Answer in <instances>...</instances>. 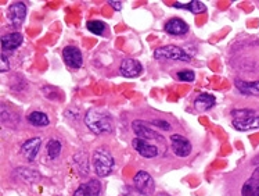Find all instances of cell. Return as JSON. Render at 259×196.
Returning a JSON list of instances; mask_svg holds the SVG:
<instances>
[{
	"instance_id": "obj_1",
	"label": "cell",
	"mask_w": 259,
	"mask_h": 196,
	"mask_svg": "<svg viewBox=\"0 0 259 196\" xmlns=\"http://www.w3.org/2000/svg\"><path fill=\"white\" fill-rule=\"evenodd\" d=\"M85 124L94 134H110L113 132V119L107 111L100 109H90L85 115Z\"/></svg>"
},
{
	"instance_id": "obj_2",
	"label": "cell",
	"mask_w": 259,
	"mask_h": 196,
	"mask_svg": "<svg viewBox=\"0 0 259 196\" xmlns=\"http://www.w3.org/2000/svg\"><path fill=\"white\" fill-rule=\"evenodd\" d=\"M93 167L98 177H107L114 169V158L103 147H98L93 153Z\"/></svg>"
},
{
	"instance_id": "obj_3",
	"label": "cell",
	"mask_w": 259,
	"mask_h": 196,
	"mask_svg": "<svg viewBox=\"0 0 259 196\" xmlns=\"http://www.w3.org/2000/svg\"><path fill=\"white\" fill-rule=\"evenodd\" d=\"M154 57L158 60H179V61H190V57L182 48L175 45H168L164 48H160L154 52Z\"/></svg>"
},
{
	"instance_id": "obj_4",
	"label": "cell",
	"mask_w": 259,
	"mask_h": 196,
	"mask_svg": "<svg viewBox=\"0 0 259 196\" xmlns=\"http://www.w3.org/2000/svg\"><path fill=\"white\" fill-rule=\"evenodd\" d=\"M133 185L137 191L143 192V193H152L156 189V182L151 178V175L147 171H139L133 178Z\"/></svg>"
},
{
	"instance_id": "obj_5",
	"label": "cell",
	"mask_w": 259,
	"mask_h": 196,
	"mask_svg": "<svg viewBox=\"0 0 259 196\" xmlns=\"http://www.w3.org/2000/svg\"><path fill=\"white\" fill-rule=\"evenodd\" d=\"M171 145H172L173 153L179 158H186L191 153V143L183 135L175 134V135L171 136Z\"/></svg>"
},
{
	"instance_id": "obj_6",
	"label": "cell",
	"mask_w": 259,
	"mask_h": 196,
	"mask_svg": "<svg viewBox=\"0 0 259 196\" xmlns=\"http://www.w3.org/2000/svg\"><path fill=\"white\" fill-rule=\"evenodd\" d=\"M63 57H64L65 64L71 67V68H79L82 63H83L81 50L75 48V46H67V48H64Z\"/></svg>"
},
{
	"instance_id": "obj_7",
	"label": "cell",
	"mask_w": 259,
	"mask_h": 196,
	"mask_svg": "<svg viewBox=\"0 0 259 196\" xmlns=\"http://www.w3.org/2000/svg\"><path fill=\"white\" fill-rule=\"evenodd\" d=\"M133 131H135V134L137 135V138H140L143 141H150V139H162V136L156 132L154 130H151L150 127H147L143 121L140 120H136L133 121Z\"/></svg>"
},
{
	"instance_id": "obj_8",
	"label": "cell",
	"mask_w": 259,
	"mask_h": 196,
	"mask_svg": "<svg viewBox=\"0 0 259 196\" xmlns=\"http://www.w3.org/2000/svg\"><path fill=\"white\" fill-rule=\"evenodd\" d=\"M119 70H121V74L126 78H136L141 74L143 65L140 64V61L135 60V59H126L122 61Z\"/></svg>"
},
{
	"instance_id": "obj_9",
	"label": "cell",
	"mask_w": 259,
	"mask_h": 196,
	"mask_svg": "<svg viewBox=\"0 0 259 196\" xmlns=\"http://www.w3.org/2000/svg\"><path fill=\"white\" fill-rule=\"evenodd\" d=\"M25 16H27V6L22 2H17L13 3L9 9V20H10L14 25H21L22 22L25 21Z\"/></svg>"
},
{
	"instance_id": "obj_10",
	"label": "cell",
	"mask_w": 259,
	"mask_h": 196,
	"mask_svg": "<svg viewBox=\"0 0 259 196\" xmlns=\"http://www.w3.org/2000/svg\"><path fill=\"white\" fill-rule=\"evenodd\" d=\"M133 147H135V150L140 156L146 159H152L158 156V147L154 146V145H150L147 141H143L140 138H136L133 139Z\"/></svg>"
},
{
	"instance_id": "obj_11",
	"label": "cell",
	"mask_w": 259,
	"mask_h": 196,
	"mask_svg": "<svg viewBox=\"0 0 259 196\" xmlns=\"http://www.w3.org/2000/svg\"><path fill=\"white\" fill-rule=\"evenodd\" d=\"M101 192V184L97 180H89L78 186L74 196H98Z\"/></svg>"
},
{
	"instance_id": "obj_12",
	"label": "cell",
	"mask_w": 259,
	"mask_h": 196,
	"mask_svg": "<svg viewBox=\"0 0 259 196\" xmlns=\"http://www.w3.org/2000/svg\"><path fill=\"white\" fill-rule=\"evenodd\" d=\"M40 145H42V139L36 136V138H32V139H28L24 145H22V153L24 156L27 158L28 162H33V159L36 158L39 149H40Z\"/></svg>"
},
{
	"instance_id": "obj_13",
	"label": "cell",
	"mask_w": 259,
	"mask_h": 196,
	"mask_svg": "<svg viewBox=\"0 0 259 196\" xmlns=\"http://www.w3.org/2000/svg\"><path fill=\"white\" fill-rule=\"evenodd\" d=\"M165 31L171 35H184L189 32V24L182 18H171L165 24Z\"/></svg>"
},
{
	"instance_id": "obj_14",
	"label": "cell",
	"mask_w": 259,
	"mask_h": 196,
	"mask_svg": "<svg viewBox=\"0 0 259 196\" xmlns=\"http://www.w3.org/2000/svg\"><path fill=\"white\" fill-rule=\"evenodd\" d=\"M22 44V35L20 32H11L2 38V48L3 52H13L20 48Z\"/></svg>"
},
{
	"instance_id": "obj_15",
	"label": "cell",
	"mask_w": 259,
	"mask_h": 196,
	"mask_svg": "<svg viewBox=\"0 0 259 196\" xmlns=\"http://www.w3.org/2000/svg\"><path fill=\"white\" fill-rule=\"evenodd\" d=\"M233 127L237 131L259 130V114L251 115V117L241 119V120H233Z\"/></svg>"
},
{
	"instance_id": "obj_16",
	"label": "cell",
	"mask_w": 259,
	"mask_h": 196,
	"mask_svg": "<svg viewBox=\"0 0 259 196\" xmlns=\"http://www.w3.org/2000/svg\"><path fill=\"white\" fill-rule=\"evenodd\" d=\"M216 99L214 95H210V93H201L198 98L194 100L195 109L198 111H206V110L212 109L215 106Z\"/></svg>"
},
{
	"instance_id": "obj_17",
	"label": "cell",
	"mask_w": 259,
	"mask_h": 196,
	"mask_svg": "<svg viewBox=\"0 0 259 196\" xmlns=\"http://www.w3.org/2000/svg\"><path fill=\"white\" fill-rule=\"evenodd\" d=\"M236 88L244 95H254L259 96V81L255 82H247V81H236Z\"/></svg>"
},
{
	"instance_id": "obj_18",
	"label": "cell",
	"mask_w": 259,
	"mask_h": 196,
	"mask_svg": "<svg viewBox=\"0 0 259 196\" xmlns=\"http://www.w3.org/2000/svg\"><path fill=\"white\" fill-rule=\"evenodd\" d=\"M175 7L176 9H186V10L191 11L193 14H200V13H204L206 10L205 5L202 2H198V0H191L187 5H182V3H175Z\"/></svg>"
},
{
	"instance_id": "obj_19",
	"label": "cell",
	"mask_w": 259,
	"mask_h": 196,
	"mask_svg": "<svg viewBox=\"0 0 259 196\" xmlns=\"http://www.w3.org/2000/svg\"><path fill=\"white\" fill-rule=\"evenodd\" d=\"M28 121L35 127H46L49 126V117L42 113V111H32L28 115Z\"/></svg>"
},
{
	"instance_id": "obj_20",
	"label": "cell",
	"mask_w": 259,
	"mask_h": 196,
	"mask_svg": "<svg viewBox=\"0 0 259 196\" xmlns=\"http://www.w3.org/2000/svg\"><path fill=\"white\" fill-rule=\"evenodd\" d=\"M16 175H18L22 181L25 182H35L40 178V175L35 171V170H29V169H17L16 170Z\"/></svg>"
},
{
	"instance_id": "obj_21",
	"label": "cell",
	"mask_w": 259,
	"mask_h": 196,
	"mask_svg": "<svg viewBox=\"0 0 259 196\" xmlns=\"http://www.w3.org/2000/svg\"><path fill=\"white\" fill-rule=\"evenodd\" d=\"M241 196H259V184L255 182L252 178H249L243 185Z\"/></svg>"
},
{
	"instance_id": "obj_22",
	"label": "cell",
	"mask_w": 259,
	"mask_h": 196,
	"mask_svg": "<svg viewBox=\"0 0 259 196\" xmlns=\"http://www.w3.org/2000/svg\"><path fill=\"white\" fill-rule=\"evenodd\" d=\"M46 149H47V156H49L51 160H54L56 158H59V154L61 153V143H60V141H57V139H50V141L47 142Z\"/></svg>"
},
{
	"instance_id": "obj_23",
	"label": "cell",
	"mask_w": 259,
	"mask_h": 196,
	"mask_svg": "<svg viewBox=\"0 0 259 196\" xmlns=\"http://www.w3.org/2000/svg\"><path fill=\"white\" fill-rule=\"evenodd\" d=\"M87 29L94 35H103L106 31V24L103 21H98V20H93V21L87 22Z\"/></svg>"
},
{
	"instance_id": "obj_24",
	"label": "cell",
	"mask_w": 259,
	"mask_h": 196,
	"mask_svg": "<svg viewBox=\"0 0 259 196\" xmlns=\"http://www.w3.org/2000/svg\"><path fill=\"white\" fill-rule=\"evenodd\" d=\"M233 120H241V119H247L251 115H255L254 110H233L232 111Z\"/></svg>"
},
{
	"instance_id": "obj_25",
	"label": "cell",
	"mask_w": 259,
	"mask_h": 196,
	"mask_svg": "<svg viewBox=\"0 0 259 196\" xmlns=\"http://www.w3.org/2000/svg\"><path fill=\"white\" fill-rule=\"evenodd\" d=\"M178 78L180 81H184V82H191L194 81V72L191 70H183V71H179L178 72Z\"/></svg>"
},
{
	"instance_id": "obj_26",
	"label": "cell",
	"mask_w": 259,
	"mask_h": 196,
	"mask_svg": "<svg viewBox=\"0 0 259 196\" xmlns=\"http://www.w3.org/2000/svg\"><path fill=\"white\" fill-rule=\"evenodd\" d=\"M0 63H2V65H0V71H2V72H7V71L10 70V63L7 60V57H6L5 53L2 55V60H0Z\"/></svg>"
},
{
	"instance_id": "obj_27",
	"label": "cell",
	"mask_w": 259,
	"mask_h": 196,
	"mask_svg": "<svg viewBox=\"0 0 259 196\" xmlns=\"http://www.w3.org/2000/svg\"><path fill=\"white\" fill-rule=\"evenodd\" d=\"M151 124H154V126H161L162 130H167L169 131L171 130V126H169V123H167V121H151Z\"/></svg>"
},
{
	"instance_id": "obj_28",
	"label": "cell",
	"mask_w": 259,
	"mask_h": 196,
	"mask_svg": "<svg viewBox=\"0 0 259 196\" xmlns=\"http://www.w3.org/2000/svg\"><path fill=\"white\" fill-rule=\"evenodd\" d=\"M108 3L113 6L114 9H115L117 11L122 10V3H121V2H117V0H110Z\"/></svg>"
},
{
	"instance_id": "obj_29",
	"label": "cell",
	"mask_w": 259,
	"mask_h": 196,
	"mask_svg": "<svg viewBox=\"0 0 259 196\" xmlns=\"http://www.w3.org/2000/svg\"><path fill=\"white\" fill-rule=\"evenodd\" d=\"M126 196H147L146 193H143V192L137 191V189H129V192L126 193Z\"/></svg>"
},
{
	"instance_id": "obj_30",
	"label": "cell",
	"mask_w": 259,
	"mask_h": 196,
	"mask_svg": "<svg viewBox=\"0 0 259 196\" xmlns=\"http://www.w3.org/2000/svg\"><path fill=\"white\" fill-rule=\"evenodd\" d=\"M251 178H252L255 182H258V184H259V167H256V169H255L254 174L251 175Z\"/></svg>"
},
{
	"instance_id": "obj_31",
	"label": "cell",
	"mask_w": 259,
	"mask_h": 196,
	"mask_svg": "<svg viewBox=\"0 0 259 196\" xmlns=\"http://www.w3.org/2000/svg\"><path fill=\"white\" fill-rule=\"evenodd\" d=\"M160 196H165V195H160Z\"/></svg>"
}]
</instances>
